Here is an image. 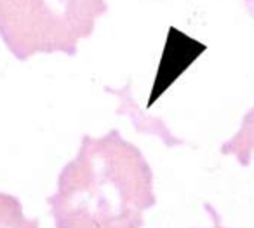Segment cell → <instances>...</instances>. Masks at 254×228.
Here are the masks:
<instances>
[{"label":"cell","mask_w":254,"mask_h":228,"mask_svg":"<svg viewBox=\"0 0 254 228\" xmlns=\"http://www.w3.org/2000/svg\"><path fill=\"white\" fill-rule=\"evenodd\" d=\"M47 204L56 228H143V214L157 204L153 171L119 129L101 138L85 134Z\"/></svg>","instance_id":"1"},{"label":"cell","mask_w":254,"mask_h":228,"mask_svg":"<svg viewBox=\"0 0 254 228\" xmlns=\"http://www.w3.org/2000/svg\"><path fill=\"white\" fill-rule=\"evenodd\" d=\"M103 0H2L0 30L7 49L19 61L37 53L77 54L78 40L92 35L96 18L105 14Z\"/></svg>","instance_id":"2"},{"label":"cell","mask_w":254,"mask_h":228,"mask_svg":"<svg viewBox=\"0 0 254 228\" xmlns=\"http://www.w3.org/2000/svg\"><path fill=\"white\" fill-rule=\"evenodd\" d=\"M131 85H132V82H131V78H129V82H127L122 89H113V87H110V85H106L105 87L106 92H110V94L117 96V98L120 99V108L117 110V115H127L129 119H131L136 133L152 134V136L160 138L162 143L166 145L167 148L183 147L185 141L174 136V134L169 131V127L166 126V122H164L160 117H152L139 108V105L134 101Z\"/></svg>","instance_id":"3"},{"label":"cell","mask_w":254,"mask_h":228,"mask_svg":"<svg viewBox=\"0 0 254 228\" xmlns=\"http://www.w3.org/2000/svg\"><path fill=\"white\" fill-rule=\"evenodd\" d=\"M254 152V106L246 113L239 133L221 147L223 155H235L237 162L244 167L251 164Z\"/></svg>","instance_id":"4"},{"label":"cell","mask_w":254,"mask_h":228,"mask_svg":"<svg viewBox=\"0 0 254 228\" xmlns=\"http://www.w3.org/2000/svg\"><path fill=\"white\" fill-rule=\"evenodd\" d=\"M0 221H2V228H39V220L23 216V207L19 199L9 195V193H2L0 195Z\"/></svg>","instance_id":"5"},{"label":"cell","mask_w":254,"mask_h":228,"mask_svg":"<svg viewBox=\"0 0 254 228\" xmlns=\"http://www.w3.org/2000/svg\"><path fill=\"white\" fill-rule=\"evenodd\" d=\"M204 207H205V211H207L209 218L212 220V228H226V227H223V225H221V218H219L218 211H216L211 204H205Z\"/></svg>","instance_id":"6"}]
</instances>
